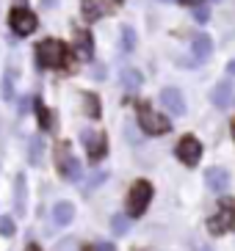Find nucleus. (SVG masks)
Returning a JSON list of instances; mask_svg holds the SVG:
<instances>
[{
  "mask_svg": "<svg viewBox=\"0 0 235 251\" xmlns=\"http://www.w3.org/2000/svg\"><path fill=\"white\" fill-rule=\"evenodd\" d=\"M36 61L42 69H64L69 64V47L59 39H42L36 45Z\"/></svg>",
  "mask_w": 235,
  "mask_h": 251,
  "instance_id": "obj_1",
  "label": "nucleus"
},
{
  "mask_svg": "<svg viewBox=\"0 0 235 251\" xmlns=\"http://www.w3.org/2000/svg\"><path fill=\"white\" fill-rule=\"evenodd\" d=\"M56 169H59V174L64 179H69V182H78V179L83 177L81 163L72 155L69 141H59V144H56Z\"/></svg>",
  "mask_w": 235,
  "mask_h": 251,
  "instance_id": "obj_2",
  "label": "nucleus"
},
{
  "mask_svg": "<svg viewBox=\"0 0 235 251\" xmlns=\"http://www.w3.org/2000/svg\"><path fill=\"white\" fill-rule=\"evenodd\" d=\"M149 201H152V185H149L147 179H136L130 193H127V215H130V218L144 215Z\"/></svg>",
  "mask_w": 235,
  "mask_h": 251,
  "instance_id": "obj_3",
  "label": "nucleus"
},
{
  "mask_svg": "<svg viewBox=\"0 0 235 251\" xmlns=\"http://www.w3.org/2000/svg\"><path fill=\"white\" fill-rule=\"evenodd\" d=\"M139 127H141V133H147V135H166L172 130V122L161 111H152L149 105H141Z\"/></svg>",
  "mask_w": 235,
  "mask_h": 251,
  "instance_id": "obj_4",
  "label": "nucleus"
},
{
  "mask_svg": "<svg viewBox=\"0 0 235 251\" xmlns=\"http://www.w3.org/2000/svg\"><path fill=\"white\" fill-rule=\"evenodd\" d=\"M8 25H11V30H14L17 36H30V33L39 28V20L30 8L17 6V8H11V14H8Z\"/></svg>",
  "mask_w": 235,
  "mask_h": 251,
  "instance_id": "obj_5",
  "label": "nucleus"
},
{
  "mask_svg": "<svg viewBox=\"0 0 235 251\" xmlns=\"http://www.w3.org/2000/svg\"><path fill=\"white\" fill-rule=\"evenodd\" d=\"M81 141H83V147H86L88 160H91V163L103 160V157L108 155V141H105L103 133H97V130H83Z\"/></svg>",
  "mask_w": 235,
  "mask_h": 251,
  "instance_id": "obj_6",
  "label": "nucleus"
},
{
  "mask_svg": "<svg viewBox=\"0 0 235 251\" xmlns=\"http://www.w3.org/2000/svg\"><path fill=\"white\" fill-rule=\"evenodd\" d=\"M177 157H180V163H185V166H197L199 160H202V144H199V138H194V135H183L180 138V144L175 147Z\"/></svg>",
  "mask_w": 235,
  "mask_h": 251,
  "instance_id": "obj_7",
  "label": "nucleus"
},
{
  "mask_svg": "<svg viewBox=\"0 0 235 251\" xmlns=\"http://www.w3.org/2000/svg\"><path fill=\"white\" fill-rule=\"evenodd\" d=\"M158 100H161V105L169 113H175V116H185V100H183V94H180V89L166 86V89H161Z\"/></svg>",
  "mask_w": 235,
  "mask_h": 251,
  "instance_id": "obj_8",
  "label": "nucleus"
},
{
  "mask_svg": "<svg viewBox=\"0 0 235 251\" xmlns=\"http://www.w3.org/2000/svg\"><path fill=\"white\" fill-rule=\"evenodd\" d=\"M205 185H207L213 193H224V191L230 188V174H227V169H221V166H210V169H205Z\"/></svg>",
  "mask_w": 235,
  "mask_h": 251,
  "instance_id": "obj_9",
  "label": "nucleus"
},
{
  "mask_svg": "<svg viewBox=\"0 0 235 251\" xmlns=\"http://www.w3.org/2000/svg\"><path fill=\"white\" fill-rule=\"evenodd\" d=\"M233 221H235L233 210H219L216 215L207 218V232H210V235H224V232L233 226Z\"/></svg>",
  "mask_w": 235,
  "mask_h": 251,
  "instance_id": "obj_10",
  "label": "nucleus"
},
{
  "mask_svg": "<svg viewBox=\"0 0 235 251\" xmlns=\"http://www.w3.org/2000/svg\"><path fill=\"white\" fill-rule=\"evenodd\" d=\"M210 102H213L216 108H227V105L233 102V83L230 80L216 83V89L210 91Z\"/></svg>",
  "mask_w": 235,
  "mask_h": 251,
  "instance_id": "obj_11",
  "label": "nucleus"
},
{
  "mask_svg": "<svg viewBox=\"0 0 235 251\" xmlns=\"http://www.w3.org/2000/svg\"><path fill=\"white\" fill-rule=\"evenodd\" d=\"M119 80H122V86H125L127 91H139L141 86H144V75L136 67H122L119 69Z\"/></svg>",
  "mask_w": 235,
  "mask_h": 251,
  "instance_id": "obj_12",
  "label": "nucleus"
},
{
  "mask_svg": "<svg viewBox=\"0 0 235 251\" xmlns=\"http://www.w3.org/2000/svg\"><path fill=\"white\" fill-rule=\"evenodd\" d=\"M72 218H75L72 201H56V207H53V221H56V226H69Z\"/></svg>",
  "mask_w": 235,
  "mask_h": 251,
  "instance_id": "obj_13",
  "label": "nucleus"
},
{
  "mask_svg": "<svg viewBox=\"0 0 235 251\" xmlns=\"http://www.w3.org/2000/svg\"><path fill=\"white\" fill-rule=\"evenodd\" d=\"M210 52H213V39L207 36V33L194 36V58L205 61V58H210Z\"/></svg>",
  "mask_w": 235,
  "mask_h": 251,
  "instance_id": "obj_14",
  "label": "nucleus"
},
{
  "mask_svg": "<svg viewBox=\"0 0 235 251\" xmlns=\"http://www.w3.org/2000/svg\"><path fill=\"white\" fill-rule=\"evenodd\" d=\"M81 14H83L86 23H97V20L105 14V8H103L100 0H81Z\"/></svg>",
  "mask_w": 235,
  "mask_h": 251,
  "instance_id": "obj_15",
  "label": "nucleus"
},
{
  "mask_svg": "<svg viewBox=\"0 0 235 251\" xmlns=\"http://www.w3.org/2000/svg\"><path fill=\"white\" fill-rule=\"evenodd\" d=\"M75 45H78V52H81L83 58H91V52H94V39L88 30H75Z\"/></svg>",
  "mask_w": 235,
  "mask_h": 251,
  "instance_id": "obj_16",
  "label": "nucleus"
},
{
  "mask_svg": "<svg viewBox=\"0 0 235 251\" xmlns=\"http://www.w3.org/2000/svg\"><path fill=\"white\" fill-rule=\"evenodd\" d=\"M81 100H83V111H86L91 119H100V113H103V111H100V97L91 94V91H86Z\"/></svg>",
  "mask_w": 235,
  "mask_h": 251,
  "instance_id": "obj_17",
  "label": "nucleus"
},
{
  "mask_svg": "<svg viewBox=\"0 0 235 251\" xmlns=\"http://www.w3.org/2000/svg\"><path fill=\"white\" fill-rule=\"evenodd\" d=\"M122 50L125 52H133L136 50V45H139V36H136V28H130V25H122Z\"/></svg>",
  "mask_w": 235,
  "mask_h": 251,
  "instance_id": "obj_18",
  "label": "nucleus"
},
{
  "mask_svg": "<svg viewBox=\"0 0 235 251\" xmlns=\"http://www.w3.org/2000/svg\"><path fill=\"white\" fill-rule=\"evenodd\" d=\"M14 201H17V213H25V177H17L14 182Z\"/></svg>",
  "mask_w": 235,
  "mask_h": 251,
  "instance_id": "obj_19",
  "label": "nucleus"
},
{
  "mask_svg": "<svg viewBox=\"0 0 235 251\" xmlns=\"http://www.w3.org/2000/svg\"><path fill=\"white\" fill-rule=\"evenodd\" d=\"M36 116H39V127H42V130H50L53 116H50V111H47V105L36 102Z\"/></svg>",
  "mask_w": 235,
  "mask_h": 251,
  "instance_id": "obj_20",
  "label": "nucleus"
},
{
  "mask_svg": "<svg viewBox=\"0 0 235 251\" xmlns=\"http://www.w3.org/2000/svg\"><path fill=\"white\" fill-rule=\"evenodd\" d=\"M17 226H14V218L11 215H0V235L3 237H14Z\"/></svg>",
  "mask_w": 235,
  "mask_h": 251,
  "instance_id": "obj_21",
  "label": "nucleus"
},
{
  "mask_svg": "<svg viewBox=\"0 0 235 251\" xmlns=\"http://www.w3.org/2000/svg\"><path fill=\"white\" fill-rule=\"evenodd\" d=\"M111 229H114V235H125L127 229H130V221H127L125 215H114L111 218Z\"/></svg>",
  "mask_w": 235,
  "mask_h": 251,
  "instance_id": "obj_22",
  "label": "nucleus"
},
{
  "mask_svg": "<svg viewBox=\"0 0 235 251\" xmlns=\"http://www.w3.org/2000/svg\"><path fill=\"white\" fill-rule=\"evenodd\" d=\"M39 160H42V141L30 138V163H33V166H39Z\"/></svg>",
  "mask_w": 235,
  "mask_h": 251,
  "instance_id": "obj_23",
  "label": "nucleus"
},
{
  "mask_svg": "<svg viewBox=\"0 0 235 251\" xmlns=\"http://www.w3.org/2000/svg\"><path fill=\"white\" fill-rule=\"evenodd\" d=\"M11 77H14L11 72H8L6 77H3V97H6V100H11V97H14V86H11Z\"/></svg>",
  "mask_w": 235,
  "mask_h": 251,
  "instance_id": "obj_24",
  "label": "nucleus"
},
{
  "mask_svg": "<svg viewBox=\"0 0 235 251\" xmlns=\"http://www.w3.org/2000/svg\"><path fill=\"white\" fill-rule=\"evenodd\" d=\"M207 17H210V11H207V8H202V6L194 8V20H197V23L205 25V23H207Z\"/></svg>",
  "mask_w": 235,
  "mask_h": 251,
  "instance_id": "obj_25",
  "label": "nucleus"
},
{
  "mask_svg": "<svg viewBox=\"0 0 235 251\" xmlns=\"http://www.w3.org/2000/svg\"><path fill=\"white\" fill-rule=\"evenodd\" d=\"M83 251H117V249H114V243H91Z\"/></svg>",
  "mask_w": 235,
  "mask_h": 251,
  "instance_id": "obj_26",
  "label": "nucleus"
},
{
  "mask_svg": "<svg viewBox=\"0 0 235 251\" xmlns=\"http://www.w3.org/2000/svg\"><path fill=\"white\" fill-rule=\"evenodd\" d=\"M75 246H72V240H61L59 246H56V251H72Z\"/></svg>",
  "mask_w": 235,
  "mask_h": 251,
  "instance_id": "obj_27",
  "label": "nucleus"
},
{
  "mask_svg": "<svg viewBox=\"0 0 235 251\" xmlns=\"http://www.w3.org/2000/svg\"><path fill=\"white\" fill-rule=\"evenodd\" d=\"M227 75H230V77H235V58L227 64Z\"/></svg>",
  "mask_w": 235,
  "mask_h": 251,
  "instance_id": "obj_28",
  "label": "nucleus"
},
{
  "mask_svg": "<svg viewBox=\"0 0 235 251\" xmlns=\"http://www.w3.org/2000/svg\"><path fill=\"white\" fill-rule=\"evenodd\" d=\"M42 6L44 8H56V0H42Z\"/></svg>",
  "mask_w": 235,
  "mask_h": 251,
  "instance_id": "obj_29",
  "label": "nucleus"
},
{
  "mask_svg": "<svg viewBox=\"0 0 235 251\" xmlns=\"http://www.w3.org/2000/svg\"><path fill=\"white\" fill-rule=\"evenodd\" d=\"M25 251H42V249H39L36 243H28V246H25Z\"/></svg>",
  "mask_w": 235,
  "mask_h": 251,
  "instance_id": "obj_30",
  "label": "nucleus"
},
{
  "mask_svg": "<svg viewBox=\"0 0 235 251\" xmlns=\"http://www.w3.org/2000/svg\"><path fill=\"white\" fill-rule=\"evenodd\" d=\"M199 251H213V246H210V243H205V246H202Z\"/></svg>",
  "mask_w": 235,
  "mask_h": 251,
  "instance_id": "obj_31",
  "label": "nucleus"
},
{
  "mask_svg": "<svg viewBox=\"0 0 235 251\" xmlns=\"http://www.w3.org/2000/svg\"><path fill=\"white\" fill-rule=\"evenodd\" d=\"M233 138H235V122H233Z\"/></svg>",
  "mask_w": 235,
  "mask_h": 251,
  "instance_id": "obj_32",
  "label": "nucleus"
},
{
  "mask_svg": "<svg viewBox=\"0 0 235 251\" xmlns=\"http://www.w3.org/2000/svg\"><path fill=\"white\" fill-rule=\"evenodd\" d=\"M210 3H221V0H210Z\"/></svg>",
  "mask_w": 235,
  "mask_h": 251,
  "instance_id": "obj_33",
  "label": "nucleus"
},
{
  "mask_svg": "<svg viewBox=\"0 0 235 251\" xmlns=\"http://www.w3.org/2000/svg\"><path fill=\"white\" fill-rule=\"evenodd\" d=\"M163 3H172V0H163Z\"/></svg>",
  "mask_w": 235,
  "mask_h": 251,
  "instance_id": "obj_34",
  "label": "nucleus"
}]
</instances>
